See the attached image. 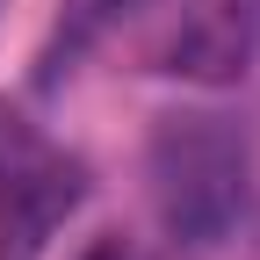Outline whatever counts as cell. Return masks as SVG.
<instances>
[{"instance_id":"1","label":"cell","mask_w":260,"mask_h":260,"mask_svg":"<svg viewBox=\"0 0 260 260\" xmlns=\"http://www.w3.org/2000/svg\"><path fill=\"white\" fill-rule=\"evenodd\" d=\"M109 29L145 73H195L232 80L253 51V8L246 0H109Z\"/></svg>"},{"instance_id":"2","label":"cell","mask_w":260,"mask_h":260,"mask_svg":"<svg viewBox=\"0 0 260 260\" xmlns=\"http://www.w3.org/2000/svg\"><path fill=\"white\" fill-rule=\"evenodd\" d=\"M73 203H80V167L8 123L0 130V260H29Z\"/></svg>"},{"instance_id":"3","label":"cell","mask_w":260,"mask_h":260,"mask_svg":"<svg viewBox=\"0 0 260 260\" xmlns=\"http://www.w3.org/2000/svg\"><path fill=\"white\" fill-rule=\"evenodd\" d=\"M80 260H130V253H123V246H116V239H102V246H87V253H80Z\"/></svg>"}]
</instances>
